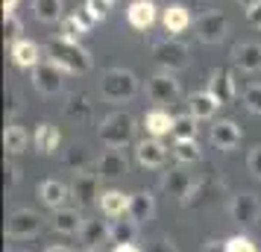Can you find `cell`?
<instances>
[{
  "instance_id": "obj_1",
  "label": "cell",
  "mask_w": 261,
  "mask_h": 252,
  "mask_svg": "<svg viewBox=\"0 0 261 252\" xmlns=\"http://www.w3.org/2000/svg\"><path fill=\"white\" fill-rule=\"evenodd\" d=\"M44 53H47V59L53 62V65H59L65 73L83 76V73L91 71V53H88L80 41H71V38H65V36L47 38Z\"/></svg>"
},
{
  "instance_id": "obj_2",
  "label": "cell",
  "mask_w": 261,
  "mask_h": 252,
  "mask_svg": "<svg viewBox=\"0 0 261 252\" xmlns=\"http://www.w3.org/2000/svg\"><path fill=\"white\" fill-rule=\"evenodd\" d=\"M97 135H100V141H103L109 150H123V147L135 138V118H132L129 111L115 108V111H109L106 118L100 120Z\"/></svg>"
},
{
  "instance_id": "obj_3",
  "label": "cell",
  "mask_w": 261,
  "mask_h": 252,
  "mask_svg": "<svg viewBox=\"0 0 261 252\" xmlns=\"http://www.w3.org/2000/svg\"><path fill=\"white\" fill-rule=\"evenodd\" d=\"M138 94V76L126 68H109L100 76V97L109 103H126Z\"/></svg>"
},
{
  "instance_id": "obj_4",
  "label": "cell",
  "mask_w": 261,
  "mask_h": 252,
  "mask_svg": "<svg viewBox=\"0 0 261 252\" xmlns=\"http://www.w3.org/2000/svg\"><path fill=\"white\" fill-rule=\"evenodd\" d=\"M153 56L159 62V68L167 73H179V71L188 68V44L185 41H176V38L159 41L153 47Z\"/></svg>"
},
{
  "instance_id": "obj_5",
  "label": "cell",
  "mask_w": 261,
  "mask_h": 252,
  "mask_svg": "<svg viewBox=\"0 0 261 252\" xmlns=\"http://www.w3.org/2000/svg\"><path fill=\"white\" fill-rule=\"evenodd\" d=\"M41 223L44 220H41L38 211H33V208H15L9 214V220H6V235L12 240H27L41 232Z\"/></svg>"
},
{
  "instance_id": "obj_6",
  "label": "cell",
  "mask_w": 261,
  "mask_h": 252,
  "mask_svg": "<svg viewBox=\"0 0 261 252\" xmlns=\"http://www.w3.org/2000/svg\"><path fill=\"white\" fill-rule=\"evenodd\" d=\"M229 214H232V220H235L238 226L252 229L261 220V203H258V197H255V193H249V191L235 193V197H232V203H229Z\"/></svg>"
},
{
  "instance_id": "obj_7",
  "label": "cell",
  "mask_w": 261,
  "mask_h": 252,
  "mask_svg": "<svg viewBox=\"0 0 261 252\" xmlns=\"http://www.w3.org/2000/svg\"><path fill=\"white\" fill-rule=\"evenodd\" d=\"M194 33H197V38H200L202 44H217L229 33V21H226L223 12H202L194 21Z\"/></svg>"
},
{
  "instance_id": "obj_8",
  "label": "cell",
  "mask_w": 261,
  "mask_h": 252,
  "mask_svg": "<svg viewBox=\"0 0 261 252\" xmlns=\"http://www.w3.org/2000/svg\"><path fill=\"white\" fill-rule=\"evenodd\" d=\"M147 97H150V103H159V106H167V103H173L179 97V79L176 73H155V76H150L147 79Z\"/></svg>"
},
{
  "instance_id": "obj_9",
  "label": "cell",
  "mask_w": 261,
  "mask_h": 252,
  "mask_svg": "<svg viewBox=\"0 0 261 252\" xmlns=\"http://www.w3.org/2000/svg\"><path fill=\"white\" fill-rule=\"evenodd\" d=\"M33 85H36L38 94L44 97H53L62 91V85H65V71H62L59 65H53V62H41L38 68H33Z\"/></svg>"
},
{
  "instance_id": "obj_10",
  "label": "cell",
  "mask_w": 261,
  "mask_h": 252,
  "mask_svg": "<svg viewBox=\"0 0 261 252\" xmlns=\"http://www.w3.org/2000/svg\"><path fill=\"white\" fill-rule=\"evenodd\" d=\"M100 176L97 173H73L71 179V197L76 200L80 208H88V205H94L100 200Z\"/></svg>"
},
{
  "instance_id": "obj_11",
  "label": "cell",
  "mask_w": 261,
  "mask_h": 252,
  "mask_svg": "<svg viewBox=\"0 0 261 252\" xmlns=\"http://www.w3.org/2000/svg\"><path fill=\"white\" fill-rule=\"evenodd\" d=\"M205 91H212L217 100H220V106H229L238 94V85H235V73L229 71V68H214L208 73V85H205Z\"/></svg>"
},
{
  "instance_id": "obj_12",
  "label": "cell",
  "mask_w": 261,
  "mask_h": 252,
  "mask_svg": "<svg viewBox=\"0 0 261 252\" xmlns=\"http://www.w3.org/2000/svg\"><path fill=\"white\" fill-rule=\"evenodd\" d=\"M135 158H138V164L141 167H165V161H167V147L162 144V138H141L138 144H135Z\"/></svg>"
},
{
  "instance_id": "obj_13",
  "label": "cell",
  "mask_w": 261,
  "mask_h": 252,
  "mask_svg": "<svg viewBox=\"0 0 261 252\" xmlns=\"http://www.w3.org/2000/svg\"><path fill=\"white\" fill-rule=\"evenodd\" d=\"M129 170V158L123 150H106L103 156L97 158V176L103 182H115Z\"/></svg>"
},
{
  "instance_id": "obj_14",
  "label": "cell",
  "mask_w": 261,
  "mask_h": 252,
  "mask_svg": "<svg viewBox=\"0 0 261 252\" xmlns=\"http://www.w3.org/2000/svg\"><path fill=\"white\" fill-rule=\"evenodd\" d=\"M50 226H53V232H59V235H80L85 226V217L80 211V205H73V208L71 205H62V208L53 211Z\"/></svg>"
},
{
  "instance_id": "obj_15",
  "label": "cell",
  "mask_w": 261,
  "mask_h": 252,
  "mask_svg": "<svg viewBox=\"0 0 261 252\" xmlns=\"http://www.w3.org/2000/svg\"><path fill=\"white\" fill-rule=\"evenodd\" d=\"M212 144L217 147V150H223V153L235 150V147L241 144V126L229 118L214 120L212 123Z\"/></svg>"
},
{
  "instance_id": "obj_16",
  "label": "cell",
  "mask_w": 261,
  "mask_h": 252,
  "mask_svg": "<svg viewBox=\"0 0 261 252\" xmlns=\"http://www.w3.org/2000/svg\"><path fill=\"white\" fill-rule=\"evenodd\" d=\"M155 18H159V6L153 0H132L126 9V21L135 30H150L155 24Z\"/></svg>"
},
{
  "instance_id": "obj_17",
  "label": "cell",
  "mask_w": 261,
  "mask_h": 252,
  "mask_svg": "<svg viewBox=\"0 0 261 252\" xmlns=\"http://www.w3.org/2000/svg\"><path fill=\"white\" fill-rule=\"evenodd\" d=\"M191 185H194V179H191V173L185 167H170L162 176V191L170 193V197H176L179 203L185 200V193L191 191Z\"/></svg>"
},
{
  "instance_id": "obj_18",
  "label": "cell",
  "mask_w": 261,
  "mask_h": 252,
  "mask_svg": "<svg viewBox=\"0 0 261 252\" xmlns=\"http://www.w3.org/2000/svg\"><path fill=\"white\" fill-rule=\"evenodd\" d=\"M232 59H235V65L244 73H258L261 71V44H258V41H244V44H235Z\"/></svg>"
},
{
  "instance_id": "obj_19",
  "label": "cell",
  "mask_w": 261,
  "mask_h": 252,
  "mask_svg": "<svg viewBox=\"0 0 261 252\" xmlns=\"http://www.w3.org/2000/svg\"><path fill=\"white\" fill-rule=\"evenodd\" d=\"M138 223L132 220L129 214L123 217H112L109 220V240L115 243V246H123V243H135V238H138Z\"/></svg>"
},
{
  "instance_id": "obj_20",
  "label": "cell",
  "mask_w": 261,
  "mask_h": 252,
  "mask_svg": "<svg viewBox=\"0 0 261 252\" xmlns=\"http://www.w3.org/2000/svg\"><path fill=\"white\" fill-rule=\"evenodd\" d=\"M68 197H71V185H65V182H59V179H44L38 185V200H41V205H47L53 211L62 208Z\"/></svg>"
},
{
  "instance_id": "obj_21",
  "label": "cell",
  "mask_w": 261,
  "mask_h": 252,
  "mask_svg": "<svg viewBox=\"0 0 261 252\" xmlns=\"http://www.w3.org/2000/svg\"><path fill=\"white\" fill-rule=\"evenodd\" d=\"M129 217L144 226V223H150L155 217V197L150 191H135L129 193Z\"/></svg>"
},
{
  "instance_id": "obj_22",
  "label": "cell",
  "mask_w": 261,
  "mask_h": 252,
  "mask_svg": "<svg viewBox=\"0 0 261 252\" xmlns=\"http://www.w3.org/2000/svg\"><path fill=\"white\" fill-rule=\"evenodd\" d=\"M9 50H12V62L18 68H24V71H33V68L41 65V47H38L36 41H30V38L15 41Z\"/></svg>"
},
{
  "instance_id": "obj_23",
  "label": "cell",
  "mask_w": 261,
  "mask_h": 252,
  "mask_svg": "<svg viewBox=\"0 0 261 252\" xmlns=\"http://www.w3.org/2000/svg\"><path fill=\"white\" fill-rule=\"evenodd\" d=\"M220 108V100L212 94V91H194L188 94V111L197 120H212Z\"/></svg>"
},
{
  "instance_id": "obj_24",
  "label": "cell",
  "mask_w": 261,
  "mask_h": 252,
  "mask_svg": "<svg viewBox=\"0 0 261 252\" xmlns=\"http://www.w3.org/2000/svg\"><path fill=\"white\" fill-rule=\"evenodd\" d=\"M100 211L112 220V217H123L129 214V193L118 191V188H109L100 193Z\"/></svg>"
},
{
  "instance_id": "obj_25",
  "label": "cell",
  "mask_w": 261,
  "mask_h": 252,
  "mask_svg": "<svg viewBox=\"0 0 261 252\" xmlns=\"http://www.w3.org/2000/svg\"><path fill=\"white\" fill-rule=\"evenodd\" d=\"M62 144V135L59 129L53 126V123H38L36 132H33V147H36L41 156H50V153H56Z\"/></svg>"
},
{
  "instance_id": "obj_26",
  "label": "cell",
  "mask_w": 261,
  "mask_h": 252,
  "mask_svg": "<svg viewBox=\"0 0 261 252\" xmlns=\"http://www.w3.org/2000/svg\"><path fill=\"white\" fill-rule=\"evenodd\" d=\"M62 164L71 170V173H85L91 167V150L83 144V141H73L65 153H62Z\"/></svg>"
},
{
  "instance_id": "obj_27",
  "label": "cell",
  "mask_w": 261,
  "mask_h": 252,
  "mask_svg": "<svg viewBox=\"0 0 261 252\" xmlns=\"http://www.w3.org/2000/svg\"><path fill=\"white\" fill-rule=\"evenodd\" d=\"M220 188H223V185L214 179V176H202V179H194L191 191L185 193V200H182V205H185V208H191V205H202L214 191H220Z\"/></svg>"
},
{
  "instance_id": "obj_28",
  "label": "cell",
  "mask_w": 261,
  "mask_h": 252,
  "mask_svg": "<svg viewBox=\"0 0 261 252\" xmlns=\"http://www.w3.org/2000/svg\"><path fill=\"white\" fill-rule=\"evenodd\" d=\"M173 120L165 108H153V111H147L144 115V129H147V135L150 138H165V135L173 132Z\"/></svg>"
},
{
  "instance_id": "obj_29",
  "label": "cell",
  "mask_w": 261,
  "mask_h": 252,
  "mask_svg": "<svg viewBox=\"0 0 261 252\" xmlns=\"http://www.w3.org/2000/svg\"><path fill=\"white\" fill-rule=\"evenodd\" d=\"M162 24H165V30L170 33V36H179V33H185V30L191 26L188 6H182V3H176V6H167L165 12H162Z\"/></svg>"
},
{
  "instance_id": "obj_30",
  "label": "cell",
  "mask_w": 261,
  "mask_h": 252,
  "mask_svg": "<svg viewBox=\"0 0 261 252\" xmlns=\"http://www.w3.org/2000/svg\"><path fill=\"white\" fill-rule=\"evenodd\" d=\"M80 238H83V243L88 246V249H100L103 240H109V223L100 220V217H97V220H85Z\"/></svg>"
},
{
  "instance_id": "obj_31",
  "label": "cell",
  "mask_w": 261,
  "mask_h": 252,
  "mask_svg": "<svg viewBox=\"0 0 261 252\" xmlns=\"http://www.w3.org/2000/svg\"><path fill=\"white\" fill-rule=\"evenodd\" d=\"M33 15L41 24H56L65 18V3L62 0H33Z\"/></svg>"
},
{
  "instance_id": "obj_32",
  "label": "cell",
  "mask_w": 261,
  "mask_h": 252,
  "mask_svg": "<svg viewBox=\"0 0 261 252\" xmlns=\"http://www.w3.org/2000/svg\"><path fill=\"white\" fill-rule=\"evenodd\" d=\"M62 111H65V118H71V120H91L94 106L88 103V94H68Z\"/></svg>"
},
{
  "instance_id": "obj_33",
  "label": "cell",
  "mask_w": 261,
  "mask_h": 252,
  "mask_svg": "<svg viewBox=\"0 0 261 252\" xmlns=\"http://www.w3.org/2000/svg\"><path fill=\"white\" fill-rule=\"evenodd\" d=\"M91 18H88V12H80V15H68V18H62V36L71 38V41H80V38L91 30Z\"/></svg>"
},
{
  "instance_id": "obj_34",
  "label": "cell",
  "mask_w": 261,
  "mask_h": 252,
  "mask_svg": "<svg viewBox=\"0 0 261 252\" xmlns=\"http://www.w3.org/2000/svg\"><path fill=\"white\" fill-rule=\"evenodd\" d=\"M27 141H30V135H27L24 126H18V123H9V126H6V132H3V147H6V153H9V156L24 153Z\"/></svg>"
},
{
  "instance_id": "obj_35",
  "label": "cell",
  "mask_w": 261,
  "mask_h": 252,
  "mask_svg": "<svg viewBox=\"0 0 261 252\" xmlns=\"http://www.w3.org/2000/svg\"><path fill=\"white\" fill-rule=\"evenodd\" d=\"M173 141H197V118L185 111V115H176L173 120Z\"/></svg>"
},
{
  "instance_id": "obj_36",
  "label": "cell",
  "mask_w": 261,
  "mask_h": 252,
  "mask_svg": "<svg viewBox=\"0 0 261 252\" xmlns=\"http://www.w3.org/2000/svg\"><path fill=\"white\" fill-rule=\"evenodd\" d=\"M173 156H176L179 164H197L202 158V153H200V144H197V141H176Z\"/></svg>"
},
{
  "instance_id": "obj_37",
  "label": "cell",
  "mask_w": 261,
  "mask_h": 252,
  "mask_svg": "<svg viewBox=\"0 0 261 252\" xmlns=\"http://www.w3.org/2000/svg\"><path fill=\"white\" fill-rule=\"evenodd\" d=\"M21 33H24V24H21L18 15L3 18V36H6V44H9V47H12L15 41H21Z\"/></svg>"
},
{
  "instance_id": "obj_38",
  "label": "cell",
  "mask_w": 261,
  "mask_h": 252,
  "mask_svg": "<svg viewBox=\"0 0 261 252\" xmlns=\"http://www.w3.org/2000/svg\"><path fill=\"white\" fill-rule=\"evenodd\" d=\"M223 252H258L255 243L247 238V235H232V238L223 243Z\"/></svg>"
},
{
  "instance_id": "obj_39",
  "label": "cell",
  "mask_w": 261,
  "mask_h": 252,
  "mask_svg": "<svg viewBox=\"0 0 261 252\" xmlns=\"http://www.w3.org/2000/svg\"><path fill=\"white\" fill-rule=\"evenodd\" d=\"M244 103H247V108L252 115H261V82L244 88Z\"/></svg>"
},
{
  "instance_id": "obj_40",
  "label": "cell",
  "mask_w": 261,
  "mask_h": 252,
  "mask_svg": "<svg viewBox=\"0 0 261 252\" xmlns=\"http://www.w3.org/2000/svg\"><path fill=\"white\" fill-rule=\"evenodd\" d=\"M85 12H88V18L91 21H106V15H109V0H85V6H83Z\"/></svg>"
},
{
  "instance_id": "obj_41",
  "label": "cell",
  "mask_w": 261,
  "mask_h": 252,
  "mask_svg": "<svg viewBox=\"0 0 261 252\" xmlns=\"http://www.w3.org/2000/svg\"><path fill=\"white\" fill-rule=\"evenodd\" d=\"M144 252H179V249H176V240L162 235V238H153V240H150Z\"/></svg>"
},
{
  "instance_id": "obj_42",
  "label": "cell",
  "mask_w": 261,
  "mask_h": 252,
  "mask_svg": "<svg viewBox=\"0 0 261 252\" xmlns=\"http://www.w3.org/2000/svg\"><path fill=\"white\" fill-rule=\"evenodd\" d=\"M247 167H249V173H252L255 179H261V144H255L252 150H249V156H247Z\"/></svg>"
},
{
  "instance_id": "obj_43",
  "label": "cell",
  "mask_w": 261,
  "mask_h": 252,
  "mask_svg": "<svg viewBox=\"0 0 261 252\" xmlns=\"http://www.w3.org/2000/svg\"><path fill=\"white\" fill-rule=\"evenodd\" d=\"M18 108H21V97H18V91H6V118L12 120L15 115H18Z\"/></svg>"
},
{
  "instance_id": "obj_44",
  "label": "cell",
  "mask_w": 261,
  "mask_h": 252,
  "mask_svg": "<svg viewBox=\"0 0 261 252\" xmlns=\"http://www.w3.org/2000/svg\"><path fill=\"white\" fill-rule=\"evenodd\" d=\"M247 21L252 26H258V30H261V0H258V3H252V6L247 9Z\"/></svg>"
},
{
  "instance_id": "obj_45",
  "label": "cell",
  "mask_w": 261,
  "mask_h": 252,
  "mask_svg": "<svg viewBox=\"0 0 261 252\" xmlns=\"http://www.w3.org/2000/svg\"><path fill=\"white\" fill-rule=\"evenodd\" d=\"M15 182H18V167L15 164H6V191H12Z\"/></svg>"
},
{
  "instance_id": "obj_46",
  "label": "cell",
  "mask_w": 261,
  "mask_h": 252,
  "mask_svg": "<svg viewBox=\"0 0 261 252\" xmlns=\"http://www.w3.org/2000/svg\"><path fill=\"white\" fill-rule=\"evenodd\" d=\"M15 9H18V0H3V18L15 15Z\"/></svg>"
},
{
  "instance_id": "obj_47",
  "label": "cell",
  "mask_w": 261,
  "mask_h": 252,
  "mask_svg": "<svg viewBox=\"0 0 261 252\" xmlns=\"http://www.w3.org/2000/svg\"><path fill=\"white\" fill-rule=\"evenodd\" d=\"M202 252H223V246H220L217 240H205V246H202Z\"/></svg>"
},
{
  "instance_id": "obj_48",
  "label": "cell",
  "mask_w": 261,
  "mask_h": 252,
  "mask_svg": "<svg viewBox=\"0 0 261 252\" xmlns=\"http://www.w3.org/2000/svg\"><path fill=\"white\" fill-rule=\"evenodd\" d=\"M115 252H141L135 243H123V246H115Z\"/></svg>"
},
{
  "instance_id": "obj_49",
  "label": "cell",
  "mask_w": 261,
  "mask_h": 252,
  "mask_svg": "<svg viewBox=\"0 0 261 252\" xmlns=\"http://www.w3.org/2000/svg\"><path fill=\"white\" fill-rule=\"evenodd\" d=\"M44 252H73V249H68V246H47Z\"/></svg>"
},
{
  "instance_id": "obj_50",
  "label": "cell",
  "mask_w": 261,
  "mask_h": 252,
  "mask_svg": "<svg viewBox=\"0 0 261 252\" xmlns=\"http://www.w3.org/2000/svg\"><path fill=\"white\" fill-rule=\"evenodd\" d=\"M238 3H241L244 9H249V6H252V3H258V0H238Z\"/></svg>"
},
{
  "instance_id": "obj_51",
  "label": "cell",
  "mask_w": 261,
  "mask_h": 252,
  "mask_svg": "<svg viewBox=\"0 0 261 252\" xmlns=\"http://www.w3.org/2000/svg\"><path fill=\"white\" fill-rule=\"evenodd\" d=\"M83 252H97V249H88V246H85V249H83Z\"/></svg>"
},
{
  "instance_id": "obj_52",
  "label": "cell",
  "mask_w": 261,
  "mask_h": 252,
  "mask_svg": "<svg viewBox=\"0 0 261 252\" xmlns=\"http://www.w3.org/2000/svg\"><path fill=\"white\" fill-rule=\"evenodd\" d=\"M109 3H115V0H109Z\"/></svg>"
}]
</instances>
